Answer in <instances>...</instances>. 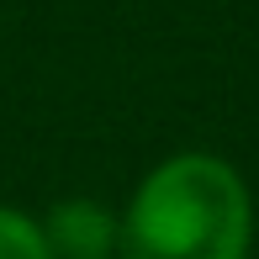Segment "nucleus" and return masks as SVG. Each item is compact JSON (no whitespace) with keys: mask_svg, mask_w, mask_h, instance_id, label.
Returning <instances> with one entry per match:
<instances>
[{"mask_svg":"<svg viewBox=\"0 0 259 259\" xmlns=\"http://www.w3.org/2000/svg\"><path fill=\"white\" fill-rule=\"evenodd\" d=\"M122 206V259H249L259 233L254 185L217 148L154 159Z\"/></svg>","mask_w":259,"mask_h":259,"instance_id":"obj_1","label":"nucleus"},{"mask_svg":"<svg viewBox=\"0 0 259 259\" xmlns=\"http://www.w3.org/2000/svg\"><path fill=\"white\" fill-rule=\"evenodd\" d=\"M42 238L53 259H111L122 254V206L101 196H58L48 211H37Z\"/></svg>","mask_w":259,"mask_h":259,"instance_id":"obj_2","label":"nucleus"},{"mask_svg":"<svg viewBox=\"0 0 259 259\" xmlns=\"http://www.w3.org/2000/svg\"><path fill=\"white\" fill-rule=\"evenodd\" d=\"M0 259H53L37 211L0 201Z\"/></svg>","mask_w":259,"mask_h":259,"instance_id":"obj_3","label":"nucleus"},{"mask_svg":"<svg viewBox=\"0 0 259 259\" xmlns=\"http://www.w3.org/2000/svg\"><path fill=\"white\" fill-rule=\"evenodd\" d=\"M111 259H122V254H111Z\"/></svg>","mask_w":259,"mask_h":259,"instance_id":"obj_4","label":"nucleus"}]
</instances>
